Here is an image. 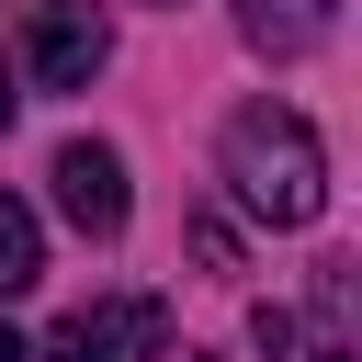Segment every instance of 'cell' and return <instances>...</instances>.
<instances>
[{"label": "cell", "mask_w": 362, "mask_h": 362, "mask_svg": "<svg viewBox=\"0 0 362 362\" xmlns=\"http://www.w3.org/2000/svg\"><path fill=\"white\" fill-rule=\"evenodd\" d=\"M0 362H34V351H23V339H11V317H0Z\"/></svg>", "instance_id": "cell-8"}, {"label": "cell", "mask_w": 362, "mask_h": 362, "mask_svg": "<svg viewBox=\"0 0 362 362\" xmlns=\"http://www.w3.org/2000/svg\"><path fill=\"white\" fill-rule=\"evenodd\" d=\"M57 215H68L79 238H124V158H113L102 136H68V147H57Z\"/></svg>", "instance_id": "cell-4"}, {"label": "cell", "mask_w": 362, "mask_h": 362, "mask_svg": "<svg viewBox=\"0 0 362 362\" xmlns=\"http://www.w3.org/2000/svg\"><path fill=\"white\" fill-rule=\"evenodd\" d=\"M158 351H170L158 294H102V305L57 317V339H45V362H158Z\"/></svg>", "instance_id": "cell-2"}, {"label": "cell", "mask_w": 362, "mask_h": 362, "mask_svg": "<svg viewBox=\"0 0 362 362\" xmlns=\"http://www.w3.org/2000/svg\"><path fill=\"white\" fill-rule=\"evenodd\" d=\"M23 68H34L45 90H90V79L113 68V23H102L90 0H34V23H23Z\"/></svg>", "instance_id": "cell-3"}, {"label": "cell", "mask_w": 362, "mask_h": 362, "mask_svg": "<svg viewBox=\"0 0 362 362\" xmlns=\"http://www.w3.org/2000/svg\"><path fill=\"white\" fill-rule=\"evenodd\" d=\"M215 170L260 226H317V204H328V147L294 102H238L215 136Z\"/></svg>", "instance_id": "cell-1"}, {"label": "cell", "mask_w": 362, "mask_h": 362, "mask_svg": "<svg viewBox=\"0 0 362 362\" xmlns=\"http://www.w3.org/2000/svg\"><path fill=\"white\" fill-rule=\"evenodd\" d=\"M0 124H11V79H0Z\"/></svg>", "instance_id": "cell-9"}, {"label": "cell", "mask_w": 362, "mask_h": 362, "mask_svg": "<svg viewBox=\"0 0 362 362\" xmlns=\"http://www.w3.org/2000/svg\"><path fill=\"white\" fill-rule=\"evenodd\" d=\"M305 362H362V339H351V260L317 272V351Z\"/></svg>", "instance_id": "cell-7"}, {"label": "cell", "mask_w": 362, "mask_h": 362, "mask_svg": "<svg viewBox=\"0 0 362 362\" xmlns=\"http://www.w3.org/2000/svg\"><path fill=\"white\" fill-rule=\"evenodd\" d=\"M23 283H45V226L23 192H0V294H23Z\"/></svg>", "instance_id": "cell-6"}, {"label": "cell", "mask_w": 362, "mask_h": 362, "mask_svg": "<svg viewBox=\"0 0 362 362\" xmlns=\"http://www.w3.org/2000/svg\"><path fill=\"white\" fill-rule=\"evenodd\" d=\"M328 23H339V0H238V34L260 57H317Z\"/></svg>", "instance_id": "cell-5"}]
</instances>
